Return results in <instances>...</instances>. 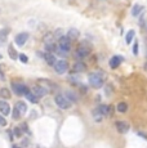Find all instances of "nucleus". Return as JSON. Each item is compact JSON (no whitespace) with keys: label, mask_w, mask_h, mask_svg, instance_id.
Returning a JSON list of instances; mask_svg holds the SVG:
<instances>
[{"label":"nucleus","mask_w":147,"mask_h":148,"mask_svg":"<svg viewBox=\"0 0 147 148\" xmlns=\"http://www.w3.org/2000/svg\"><path fill=\"white\" fill-rule=\"evenodd\" d=\"M54 102H56V104L61 108V110H69V108H71V106H72V102L69 101L66 97L61 95V94L54 97Z\"/></svg>","instance_id":"obj_1"},{"label":"nucleus","mask_w":147,"mask_h":148,"mask_svg":"<svg viewBox=\"0 0 147 148\" xmlns=\"http://www.w3.org/2000/svg\"><path fill=\"white\" fill-rule=\"evenodd\" d=\"M88 80H89L90 86L95 88V89H100V88L103 86V77L100 73H90Z\"/></svg>","instance_id":"obj_2"},{"label":"nucleus","mask_w":147,"mask_h":148,"mask_svg":"<svg viewBox=\"0 0 147 148\" xmlns=\"http://www.w3.org/2000/svg\"><path fill=\"white\" fill-rule=\"evenodd\" d=\"M12 89H13V92L19 97L25 95L30 90L25 84H22V82H17V81H12Z\"/></svg>","instance_id":"obj_3"},{"label":"nucleus","mask_w":147,"mask_h":148,"mask_svg":"<svg viewBox=\"0 0 147 148\" xmlns=\"http://www.w3.org/2000/svg\"><path fill=\"white\" fill-rule=\"evenodd\" d=\"M89 53H90V48L85 47L84 44H81L80 47L75 50V57L78 59H84V58H87V57L89 56Z\"/></svg>","instance_id":"obj_4"},{"label":"nucleus","mask_w":147,"mask_h":148,"mask_svg":"<svg viewBox=\"0 0 147 148\" xmlns=\"http://www.w3.org/2000/svg\"><path fill=\"white\" fill-rule=\"evenodd\" d=\"M54 71L59 75H62V73H65L67 70H69V63H67V61H65V59H59V61L56 62L54 66Z\"/></svg>","instance_id":"obj_5"},{"label":"nucleus","mask_w":147,"mask_h":148,"mask_svg":"<svg viewBox=\"0 0 147 148\" xmlns=\"http://www.w3.org/2000/svg\"><path fill=\"white\" fill-rule=\"evenodd\" d=\"M71 39H69L67 36H62L61 39H58V47L61 48L62 50L69 53L71 50Z\"/></svg>","instance_id":"obj_6"},{"label":"nucleus","mask_w":147,"mask_h":148,"mask_svg":"<svg viewBox=\"0 0 147 148\" xmlns=\"http://www.w3.org/2000/svg\"><path fill=\"white\" fill-rule=\"evenodd\" d=\"M27 40H29V34H27V32H21V34H18V35L16 36V39H14L16 44L19 45V47H23V45L26 44Z\"/></svg>","instance_id":"obj_7"},{"label":"nucleus","mask_w":147,"mask_h":148,"mask_svg":"<svg viewBox=\"0 0 147 148\" xmlns=\"http://www.w3.org/2000/svg\"><path fill=\"white\" fill-rule=\"evenodd\" d=\"M31 92H32L34 94H35L36 97H38L39 99H40V98H43V97H45V95H47L48 90L45 89L44 86H41V85H40V86H34Z\"/></svg>","instance_id":"obj_8"},{"label":"nucleus","mask_w":147,"mask_h":148,"mask_svg":"<svg viewBox=\"0 0 147 148\" xmlns=\"http://www.w3.org/2000/svg\"><path fill=\"white\" fill-rule=\"evenodd\" d=\"M115 126H116L117 132L121 133V134H125V133L129 132V124H126L124 121H116L115 122Z\"/></svg>","instance_id":"obj_9"},{"label":"nucleus","mask_w":147,"mask_h":148,"mask_svg":"<svg viewBox=\"0 0 147 148\" xmlns=\"http://www.w3.org/2000/svg\"><path fill=\"white\" fill-rule=\"evenodd\" d=\"M0 112H1L4 116H8L10 112H12V110H10V106H9V103H8V102L0 101Z\"/></svg>","instance_id":"obj_10"},{"label":"nucleus","mask_w":147,"mask_h":148,"mask_svg":"<svg viewBox=\"0 0 147 148\" xmlns=\"http://www.w3.org/2000/svg\"><path fill=\"white\" fill-rule=\"evenodd\" d=\"M85 70H87L85 63H84V62H81V61L75 62V63H74V66H72V68H71L72 72H84Z\"/></svg>","instance_id":"obj_11"},{"label":"nucleus","mask_w":147,"mask_h":148,"mask_svg":"<svg viewBox=\"0 0 147 148\" xmlns=\"http://www.w3.org/2000/svg\"><path fill=\"white\" fill-rule=\"evenodd\" d=\"M44 59H45V61H47V63L49 64V66H54V64H56V62H57V59H56L54 53H50V52L45 53Z\"/></svg>","instance_id":"obj_12"},{"label":"nucleus","mask_w":147,"mask_h":148,"mask_svg":"<svg viewBox=\"0 0 147 148\" xmlns=\"http://www.w3.org/2000/svg\"><path fill=\"white\" fill-rule=\"evenodd\" d=\"M79 35H80V32H79V30L78 28H70L69 31H67V38L69 39H71V40H76V39L79 38Z\"/></svg>","instance_id":"obj_13"},{"label":"nucleus","mask_w":147,"mask_h":148,"mask_svg":"<svg viewBox=\"0 0 147 148\" xmlns=\"http://www.w3.org/2000/svg\"><path fill=\"white\" fill-rule=\"evenodd\" d=\"M121 61H123V58H121L120 56H115V57H112V58L110 59V67H111V68H116L117 66H120Z\"/></svg>","instance_id":"obj_14"},{"label":"nucleus","mask_w":147,"mask_h":148,"mask_svg":"<svg viewBox=\"0 0 147 148\" xmlns=\"http://www.w3.org/2000/svg\"><path fill=\"white\" fill-rule=\"evenodd\" d=\"M16 108L22 113V115H25V113L27 112V104L25 103V102H22V101L17 102V103H16Z\"/></svg>","instance_id":"obj_15"},{"label":"nucleus","mask_w":147,"mask_h":148,"mask_svg":"<svg viewBox=\"0 0 147 148\" xmlns=\"http://www.w3.org/2000/svg\"><path fill=\"white\" fill-rule=\"evenodd\" d=\"M8 35H9V28H1L0 30V42H5L8 39Z\"/></svg>","instance_id":"obj_16"},{"label":"nucleus","mask_w":147,"mask_h":148,"mask_svg":"<svg viewBox=\"0 0 147 148\" xmlns=\"http://www.w3.org/2000/svg\"><path fill=\"white\" fill-rule=\"evenodd\" d=\"M8 54H9V57L12 59H14V61L18 58V53H17V50L14 49L13 44H9V47H8Z\"/></svg>","instance_id":"obj_17"},{"label":"nucleus","mask_w":147,"mask_h":148,"mask_svg":"<svg viewBox=\"0 0 147 148\" xmlns=\"http://www.w3.org/2000/svg\"><path fill=\"white\" fill-rule=\"evenodd\" d=\"M25 97H26L27 101H30L31 103H38V101H39V98H38V97H36L35 94H34L31 90H29V92L25 94Z\"/></svg>","instance_id":"obj_18"},{"label":"nucleus","mask_w":147,"mask_h":148,"mask_svg":"<svg viewBox=\"0 0 147 148\" xmlns=\"http://www.w3.org/2000/svg\"><path fill=\"white\" fill-rule=\"evenodd\" d=\"M65 95H66V98L69 99V101H71L72 103L78 102V97H76V94L74 92H71V90H66V92H65Z\"/></svg>","instance_id":"obj_19"},{"label":"nucleus","mask_w":147,"mask_h":148,"mask_svg":"<svg viewBox=\"0 0 147 148\" xmlns=\"http://www.w3.org/2000/svg\"><path fill=\"white\" fill-rule=\"evenodd\" d=\"M98 110L102 112L103 116H109L110 113H111V107H110V106H106V104H101V106L98 107Z\"/></svg>","instance_id":"obj_20"},{"label":"nucleus","mask_w":147,"mask_h":148,"mask_svg":"<svg viewBox=\"0 0 147 148\" xmlns=\"http://www.w3.org/2000/svg\"><path fill=\"white\" fill-rule=\"evenodd\" d=\"M10 92H9V89L8 88H1L0 89V97H1L3 99H9L10 98Z\"/></svg>","instance_id":"obj_21"},{"label":"nucleus","mask_w":147,"mask_h":148,"mask_svg":"<svg viewBox=\"0 0 147 148\" xmlns=\"http://www.w3.org/2000/svg\"><path fill=\"white\" fill-rule=\"evenodd\" d=\"M93 117H94V121L101 122V121H102L103 115H102V112H101V111L97 108V110H93Z\"/></svg>","instance_id":"obj_22"},{"label":"nucleus","mask_w":147,"mask_h":148,"mask_svg":"<svg viewBox=\"0 0 147 148\" xmlns=\"http://www.w3.org/2000/svg\"><path fill=\"white\" fill-rule=\"evenodd\" d=\"M116 110L119 111V112H121V113H125L126 111H128V104H126L125 102H120V103H117Z\"/></svg>","instance_id":"obj_23"},{"label":"nucleus","mask_w":147,"mask_h":148,"mask_svg":"<svg viewBox=\"0 0 147 148\" xmlns=\"http://www.w3.org/2000/svg\"><path fill=\"white\" fill-rule=\"evenodd\" d=\"M58 45L54 44V42H47L45 44V49H47V52H50V53H54L56 49H57Z\"/></svg>","instance_id":"obj_24"},{"label":"nucleus","mask_w":147,"mask_h":148,"mask_svg":"<svg viewBox=\"0 0 147 148\" xmlns=\"http://www.w3.org/2000/svg\"><path fill=\"white\" fill-rule=\"evenodd\" d=\"M142 9H143L142 5H138V4H137V5H134V7H133V9H132V14H133L134 17H137L138 14L142 12Z\"/></svg>","instance_id":"obj_25"},{"label":"nucleus","mask_w":147,"mask_h":148,"mask_svg":"<svg viewBox=\"0 0 147 148\" xmlns=\"http://www.w3.org/2000/svg\"><path fill=\"white\" fill-rule=\"evenodd\" d=\"M133 38H134V30H129L128 34H126V36H125V42L126 44H131Z\"/></svg>","instance_id":"obj_26"},{"label":"nucleus","mask_w":147,"mask_h":148,"mask_svg":"<svg viewBox=\"0 0 147 148\" xmlns=\"http://www.w3.org/2000/svg\"><path fill=\"white\" fill-rule=\"evenodd\" d=\"M13 132H14L16 138H21L22 134H23V130H22V127H21V126H16L14 129H13Z\"/></svg>","instance_id":"obj_27"},{"label":"nucleus","mask_w":147,"mask_h":148,"mask_svg":"<svg viewBox=\"0 0 147 148\" xmlns=\"http://www.w3.org/2000/svg\"><path fill=\"white\" fill-rule=\"evenodd\" d=\"M21 116H23V115H22V113L19 112V111H18V110H17V108L14 107V110H13V112H12V117L14 119V120H18V119L21 117Z\"/></svg>","instance_id":"obj_28"},{"label":"nucleus","mask_w":147,"mask_h":148,"mask_svg":"<svg viewBox=\"0 0 147 148\" xmlns=\"http://www.w3.org/2000/svg\"><path fill=\"white\" fill-rule=\"evenodd\" d=\"M53 38H54V34H47V36H44V42H53Z\"/></svg>","instance_id":"obj_29"},{"label":"nucleus","mask_w":147,"mask_h":148,"mask_svg":"<svg viewBox=\"0 0 147 148\" xmlns=\"http://www.w3.org/2000/svg\"><path fill=\"white\" fill-rule=\"evenodd\" d=\"M18 58H19V61H21L22 63H27V62H29V58H27V56L25 53H19Z\"/></svg>","instance_id":"obj_30"},{"label":"nucleus","mask_w":147,"mask_h":148,"mask_svg":"<svg viewBox=\"0 0 147 148\" xmlns=\"http://www.w3.org/2000/svg\"><path fill=\"white\" fill-rule=\"evenodd\" d=\"M62 36H63V31H62L61 28H57V30H56V32H54V38L56 39H61Z\"/></svg>","instance_id":"obj_31"},{"label":"nucleus","mask_w":147,"mask_h":148,"mask_svg":"<svg viewBox=\"0 0 147 148\" xmlns=\"http://www.w3.org/2000/svg\"><path fill=\"white\" fill-rule=\"evenodd\" d=\"M21 127H22V130H23V133H26V134H30L29 126H27L26 122H22V124H21Z\"/></svg>","instance_id":"obj_32"},{"label":"nucleus","mask_w":147,"mask_h":148,"mask_svg":"<svg viewBox=\"0 0 147 148\" xmlns=\"http://www.w3.org/2000/svg\"><path fill=\"white\" fill-rule=\"evenodd\" d=\"M7 124H8L7 120H5V119L0 115V126H7Z\"/></svg>","instance_id":"obj_33"},{"label":"nucleus","mask_w":147,"mask_h":148,"mask_svg":"<svg viewBox=\"0 0 147 148\" xmlns=\"http://www.w3.org/2000/svg\"><path fill=\"white\" fill-rule=\"evenodd\" d=\"M133 53H134L135 56L138 54V41H135L134 45H133Z\"/></svg>","instance_id":"obj_34"},{"label":"nucleus","mask_w":147,"mask_h":148,"mask_svg":"<svg viewBox=\"0 0 147 148\" xmlns=\"http://www.w3.org/2000/svg\"><path fill=\"white\" fill-rule=\"evenodd\" d=\"M36 54H38V57H40V58H43V59H44L45 54H44L43 52H36Z\"/></svg>","instance_id":"obj_35"},{"label":"nucleus","mask_w":147,"mask_h":148,"mask_svg":"<svg viewBox=\"0 0 147 148\" xmlns=\"http://www.w3.org/2000/svg\"><path fill=\"white\" fill-rule=\"evenodd\" d=\"M8 135H9L10 140H13V133H12V130H8Z\"/></svg>","instance_id":"obj_36"},{"label":"nucleus","mask_w":147,"mask_h":148,"mask_svg":"<svg viewBox=\"0 0 147 148\" xmlns=\"http://www.w3.org/2000/svg\"><path fill=\"white\" fill-rule=\"evenodd\" d=\"M3 58V56H1V54H0V59H1Z\"/></svg>","instance_id":"obj_37"}]
</instances>
